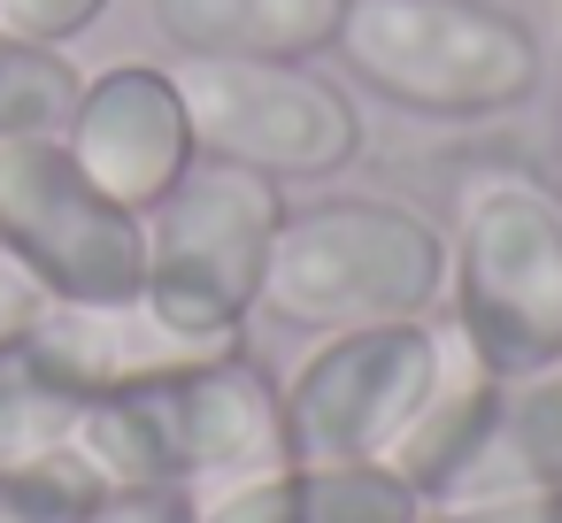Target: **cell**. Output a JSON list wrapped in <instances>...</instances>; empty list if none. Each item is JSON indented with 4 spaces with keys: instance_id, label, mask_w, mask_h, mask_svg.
<instances>
[{
    "instance_id": "2e32d148",
    "label": "cell",
    "mask_w": 562,
    "mask_h": 523,
    "mask_svg": "<svg viewBox=\"0 0 562 523\" xmlns=\"http://www.w3.org/2000/svg\"><path fill=\"white\" fill-rule=\"evenodd\" d=\"M101 492L109 485L93 477V462L78 446L47 454V462H16V469H0V523H86V508Z\"/></svg>"
},
{
    "instance_id": "d6986e66",
    "label": "cell",
    "mask_w": 562,
    "mask_h": 523,
    "mask_svg": "<svg viewBox=\"0 0 562 523\" xmlns=\"http://www.w3.org/2000/svg\"><path fill=\"white\" fill-rule=\"evenodd\" d=\"M424 523H562V485H547V492H485V500H447V508H424Z\"/></svg>"
},
{
    "instance_id": "ffe728a7",
    "label": "cell",
    "mask_w": 562,
    "mask_h": 523,
    "mask_svg": "<svg viewBox=\"0 0 562 523\" xmlns=\"http://www.w3.org/2000/svg\"><path fill=\"white\" fill-rule=\"evenodd\" d=\"M554 32H562V0H554Z\"/></svg>"
},
{
    "instance_id": "9a60e30c",
    "label": "cell",
    "mask_w": 562,
    "mask_h": 523,
    "mask_svg": "<svg viewBox=\"0 0 562 523\" xmlns=\"http://www.w3.org/2000/svg\"><path fill=\"white\" fill-rule=\"evenodd\" d=\"M78 93H86V70L70 62V47H47V39H24L0 24V147L63 139Z\"/></svg>"
},
{
    "instance_id": "3957f363",
    "label": "cell",
    "mask_w": 562,
    "mask_h": 523,
    "mask_svg": "<svg viewBox=\"0 0 562 523\" xmlns=\"http://www.w3.org/2000/svg\"><path fill=\"white\" fill-rule=\"evenodd\" d=\"M285 185L239 162H193L155 208H147V277H139V323L178 346H239L262 316L270 247L285 231Z\"/></svg>"
},
{
    "instance_id": "30bf717a",
    "label": "cell",
    "mask_w": 562,
    "mask_h": 523,
    "mask_svg": "<svg viewBox=\"0 0 562 523\" xmlns=\"http://www.w3.org/2000/svg\"><path fill=\"white\" fill-rule=\"evenodd\" d=\"M63 147H70L78 170H86L101 193H116L132 216H147V208L201 162V139H193L178 70H162V62H116V70L86 78L70 124H63Z\"/></svg>"
},
{
    "instance_id": "8fae6325",
    "label": "cell",
    "mask_w": 562,
    "mask_h": 523,
    "mask_svg": "<svg viewBox=\"0 0 562 523\" xmlns=\"http://www.w3.org/2000/svg\"><path fill=\"white\" fill-rule=\"evenodd\" d=\"M193 523H424V500L385 462H270L201 492Z\"/></svg>"
},
{
    "instance_id": "7a4b0ae2",
    "label": "cell",
    "mask_w": 562,
    "mask_h": 523,
    "mask_svg": "<svg viewBox=\"0 0 562 523\" xmlns=\"http://www.w3.org/2000/svg\"><path fill=\"white\" fill-rule=\"evenodd\" d=\"M331 62L416 124H501L547 86V47L508 0H347Z\"/></svg>"
},
{
    "instance_id": "ba28073f",
    "label": "cell",
    "mask_w": 562,
    "mask_h": 523,
    "mask_svg": "<svg viewBox=\"0 0 562 523\" xmlns=\"http://www.w3.org/2000/svg\"><path fill=\"white\" fill-rule=\"evenodd\" d=\"M439 377V316L324 331L278 385L285 462H385Z\"/></svg>"
},
{
    "instance_id": "e0dca14e",
    "label": "cell",
    "mask_w": 562,
    "mask_h": 523,
    "mask_svg": "<svg viewBox=\"0 0 562 523\" xmlns=\"http://www.w3.org/2000/svg\"><path fill=\"white\" fill-rule=\"evenodd\" d=\"M116 0H0V24L24 32V39H47V47H70L86 39Z\"/></svg>"
},
{
    "instance_id": "9c48e42d",
    "label": "cell",
    "mask_w": 562,
    "mask_h": 523,
    "mask_svg": "<svg viewBox=\"0 0 562 523\" xmlns=\"http://www.w3.org/2000/svg\"><path fill=\"white\" fill-rule=\"evenodd\" d=\"M116 323L124 316L55 308V300L16 316V323H0V469L70 454L86 408L101 400V385L116 369L147 362V354H124Z\"/></svg>"
},
{
    "instance_id": "ac0fdd59",
    "label": "cell",
    "mask_w": 562,
    "mask_h": 523,
    "mask_svg": "<svg viewBox=\"0 0 562 523\" xmlns=\"http://www.w3.org/2000/svg\"><path fill=\"white\" fill-rule=\"evenodd\" d=\"M201 492H178V485H109L86 523H193Z\"/></svg>"
},
{
    "instance_id": "7c38bea8",
    "label": "cell",
    "mask_w": 562,
    "mask_h": 523,
    "mask_svg": "<svg viewBox=\"0 0 562 523\" xmlns=\"http://www.w3.org/2000/svg\"><path fill=\"white\" fill-rule=\"evenodd\" d=\"M147 16L178 62H316L347 0H147Z\"/></svg>"
},
{
    "instance_id": "52a82bcc",
    "label": "cell",
    "mask_w": 562,
    "mask_h": 523,
    "mask_svg": "<svg viewBox=\"0 0 562 523\" xmlns=\"http://www.w3.org/2000/svg\"><path fill=\"white\" fill-rule=\"evenodd\" d=\"M209 162L324 185L362 155V109L316 62H170Z\"/></svg>"
},
{
    "instance_id": "5b68a950",
    "label": "cell",
    "mask_w": 562,
    "mask_h": 523,
    "mask_svg": "<svg viewBox=\"0 0 562 523\" xmlns=\"http://www.w3.org/2000/svg\"><path fill=\"white\" fill-rule=\"evenodd\" d=\"M447 323L493 377L562 362V193L524 170L462 185L447 231Z\"/></svg>"
},
{
    "instance_id": "277c9868",
    "label": "cell",
    "mask_w": 562,
    "mask_h": 523,
    "mask_svg": "<svg viewBox=\"0 0 562 523\" xmlns=\"http://www.w3.org/2000/svg\"><path fill=\"white\" fill-rule=\"evenodd\" d=\"M447 308V231L385 193H324L285 208L270 247L262 316L285 331H355V323H416Z\"/></svg>"
},
{
    "instance_id": "6da1fadb",
    "label": "cell",
    "mask_w": 562,
    "mask_h": 523,
    "mask_svg": "<svg viewBox=\"0 0 562 523\" xmlns=\"http://www.w3.org/2000/svg\"><path fill=\"white\" fill-rule=\"evenodd\" d=\"M78 454L101 485L216 492L285 462L278 377L247 354V339L209 354H147L101 385L78 423Z\"/></svg>"
},
{
    "instance_id": "5bb4252c",
    "label": "cell",
    "mask_w": 562,
    "mask_h": 523,
    "mask_svg": "<svg viewBox=\"0 0 562 523\" xmlns=\"http://www.w3.org/2000/svg\"><path fill=\"white\" fill-rule=\"evenodd\" d=\"M547 485H562V362L501 385L493 431H485L477 462L462 469V485H454L447 500H485V492H547ZM447 500H439V508H447Z\"/></svg>"
},
{
    "instance_id": "4fadbf2b",
    "label": "cell",
    "mask_w": 562,
    "mask_h": 523,
    "mask_svg": "<svg viewBox=\"0 0 562 523\" xmlns=\"http://www.w3.org/2000/svg\"><path fill=\"white\" fill-rule=\"evenodd\" d=\"M501 385H508V377H493V369L470 354V339L439 316V377H431L424 408L408 416V431H401L393 454H385V469H401L424 508H439V500L462 485V469L477 462V446H485V431H493V408H501Z\"/></svg>"
},
{
    "instance_id": "8992f818",
    "label": "cell",
    "mask_w": 562,
    "mask_h": 523,
    "mask_svg": "<svg viewBox=\"0 0 562 523\" xmlns=\"http://www.w3.org/2000/svg\"><path fill=\"white\" fill-rule=\"evenodd\" d=\"M0 262L55 308L132 316L147 277V216L101 193L63 139L0 147Z\"/></svg>"
}]
</instances>
